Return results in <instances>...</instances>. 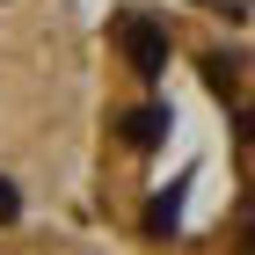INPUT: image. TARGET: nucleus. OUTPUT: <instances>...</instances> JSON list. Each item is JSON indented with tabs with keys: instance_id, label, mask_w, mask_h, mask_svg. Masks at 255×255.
<instances>
[{
	"instance_id": "f257e3e1",
	"label": "nucleus",
	"mask_w": 255,
	"mask_h": 255,
	"mask_svg": "<svg viewBox=\"0 0 255 255\" xmlns=\"http://www.w3.org/2000/svg\"><path fill=\"white\" fill-rule=\"evenodd\" d=\"M124 59H131L138 73H168V29L146 22V15H131L124 22Z\"/></svg>"
},
{
	"instance_id": "f03ea898",
	"label": "nucleus",
	"mask_w": 255,
	"mask_h": 255,
	"mask_svg": "<svg viewBox=\"0 0 255 255\" xmlns=\"http://www.w3.org/2000/svg\"><path fill=\"white\" fill-rule=\"evenodd\" d=\"M124 138H131L138 153H153L160 138H168V110H138V117H131V124H124Z\"/></svg>"
},
{
	"instance_id": "7ed1b4c3",
	"label": "nucleus",
	"mask_w": 255,
	"mask_h": 255,
	"mask_svg": "<svg viewBox=\"0 0 255 255\" xmlns=\"http://www.w3.org/2000/svg\"><path fill=\"white\" fill-rule=\"evenodd\" d=\"M22 212V197H15V182H0V226H7V219Z\"/></svg>"
}]
</instances>
